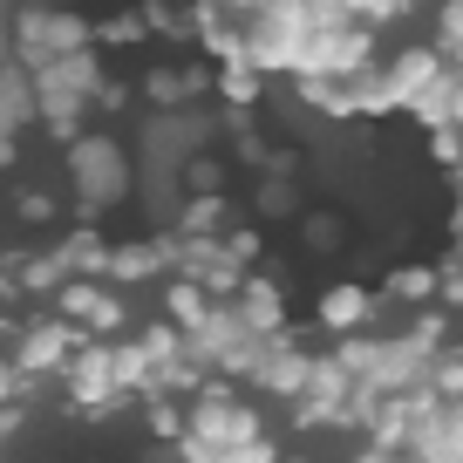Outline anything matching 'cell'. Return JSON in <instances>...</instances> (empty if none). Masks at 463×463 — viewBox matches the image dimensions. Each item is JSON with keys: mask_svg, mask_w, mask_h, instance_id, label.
<instances>
[{"mask_svg": "<svg viewBox=\"0 0 463 463\" xmlns=\"http://www.w3.org/2000/svg\"><path fill=\"white\" fill-rule=\"evenodd\" d=\"M61 314H69V320H82V327H96V334L123 327V307H116L102 287H61Z\"/></svg>", "mask_w": 463, "mask_h": 463, "instance_id": "obj_1", "label": "cell"}, {"mask_svg": "<svg viewBox=\"0 0 463 463\" xmlns=\"http://www.w3.org/2000/svg\"><path fill=\"white\" fill-rule=\"evenodd\" d=\"M198 436H204V443H252V436H260V422H252L246 409H204V416H198Z\"/></svg>", "mask_w": 463, "mask_h": 463, "instance_id": "obj_2", "label": "cell"}, {"mask_svg": "<svg viewBox=\"0 0 463 463\" xmlns=\"http://www.w3.org/2000/svg\"><path fill=\"white\" fill-rule=\"evenodd\" d=\"M362 314H368V293H362V287H341V293H327V300H320V320H327V327H354Z\"/></svg>", "mask_w": 463, "mask_h": 463, "instance_id": "obj_3", "label": "cell"}, {"mask_svg": "<svg viewBox=\"0 0 463 463\" xmlns=\"http://www.w3.org/2000/svg\"><path fill=\"white\" fill-rule=\"evenodd\" d=\"M61 354H69V334H61V327H42L28 341V368H55Z\"/></svg>", "mask_w": 463, "mask_h": 463, "instance_id": "obj_4", "label": "cell"}, {"mask_svg": "<svg viewBox=\"0 0 463 463\" xmlns=\"http://www.w3.org/2000/svg\"><path fill=\"white\" fill-rule=\"evenodd\" d=\"M246 314H252V327H273V320H279V293L273 287H252L246 293Z\"/></svg>", "mask_w": 463, "mask_h": 463, "instance_id": "obj_5", "label": "cell"}, {"mask_svg": "<svg viewBox=\"0 0 463 463\" xmlns=\"http://www.w3.org/2000/svg\"><path fill=\"white\" fill-rule=\"evenodd\" d=\"M171 307H177V320H184V327H204V293H198V287H171Z\"/></svg>", "mask_w": 463, "mask_h": 463, "instance_id": "obj_6", "label": "cell"}, {"mask_svg": "<svg viewBox=\"0 0 463 463\" xmlns=\"http://www.w3.org/2000/svg\"><path fill=\"white\" fill-rule=\"evenodd\" d=\"M109 266H116L123 279H137V273H157V246H130L123 260H109Z\"/></svg>", "mask_w": 463, "mask_h": 463, "instance_id": "obj_7", "label": "cell"}, {"mask_svg": "<svg viewBox=\"0 0 463 463\" xmlns=\"http://www.w3.org/2000/svg\"><path fill=\"white\" fill-rule=\"evenodd\" d=\"M21 218H28V225H42V218H55V204H48L42 191H28V198H21Z\"/></svg>", "mask_w": 463, "mask_h": 463, "instance_id": "obj_8", "label": "cell"}, {"mask_svg": "<svg viewBox=\"0 0 463 463\" xmlns=\"http://www.w3.org/2000/svg\"><path fill=\"white\" fill-rule=\"evenodd\" d=\"M436 279L430 273H395V293H409V300H422V293H430Z\"/></svg>", "mask_w": 463, "mask_h": 463, "instance_id": "obj_9", "label": "cell"}, {"mask_svg": "<svg viewBox=\"0 0 463 463\" xmlns=\"http://www.w3.org/2000/svg\"><path fill=\"white\" fill-rule=\"evenodd\" d=\"M225 96H232V102H252V96H260V89H252V75L239 69V75H232V82H225Z\"/></svg>", "mask_w": 463, "mask_h": 463, "instance_id": "obj_10", "label": "cell"}, {"mask_svg": "<svg viewBox=\"0 0 463 463\" xmlns=\"http://www.w3.org/2000/svg\"><path fill=\"white\" fill-rule=\"evenodd\" d=\"M436 382H443V389H463V362H449V368H436Z\"/></svg>", "mask_w": 463, "mask_h": 463, "instance_id": "obj_11", "label": "cell"}, {"mask_svg": "<svg viewBox=\"0 0 463 463\" xmlns=\"http://www.w3.org/2000/svg\"><path fill=\"white\" fill-rule=\"evenodd\" d=\"M0 395H7V362H0Z\"/></svg>", "mask_w": 463, "mask_h": 463, "instance_id": "obj_12", "label": "cell"}]
</instances>
